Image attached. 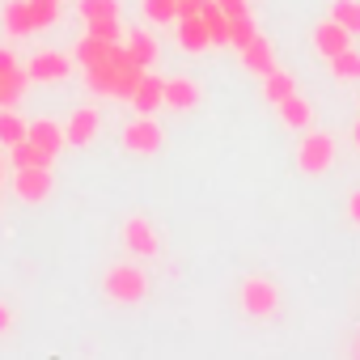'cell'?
I'll list each match as a JSON object with an SVG mask.
<instances>
[{
  "label": "cell",
  "instance_id": "obj_1",
  "mask_svg": "<svg viewBox=\"0 0 360 360\" xmlns=\"http://www.w3.org/2000/svg\"><path fill=\"white\" fill-rule=\"evenodd\" d=\"M144 72H148V68H140V64L127 56V47L115 43L106 60H98V64L85 68V81H89V89L102 94V98H131Z\"/></svg>",
  "mask_w": 360,
  "mask_h": 360
},
{
  "label": "cell",
  "instance_id": "obj_2",
  "mask_svg": "<svg viewBox=\"0 0 360 360\" xmlns=\"http://www.w3.org/2000/svg\"><path fill=\"white\" fill-rule=\"evenodd\" d=\"M102 292L115 305H140L148 297V271H140L136 263H115L102 276Z\"/></svg>",
  "mask_w": 360,
  "mask_h": 360
},
{
  "label": "cell",
  "instance_id": "obj_3",
  "mask_svg": "<svg viewBox=\"0 0 360 360\" xmlns=\"http://www.w3.org/2000/svg\"><path fill=\"white\" fill-rule=\"evenodd\" d=\"M330 165H335V136L318 131V127H305L301 144H297V169L309 174V178H322Z\"/></svg>",
  "mask_w": 360,
  "mask_h": 360
},
{
  "label": "cell",
  "instance_id": "obj_4",
  "mask_svg": "<svg viewBox=\"0 0 360 360\" xmlns=\"http://www.w3.org/2000/svg\"><path fill=\"white\" fill-rule=\"evenodd\" d=\"M238 305L250 318H276L280 314V288L267 276H246L242 288H238Z\"/></svg>",
  "mask_w": 360,
  "mask_h": 360
},
{
  "label": "cell",
  "instance_id": "obj_5",
  "mask_svg": "<svg viewBox=\"0 0 360 360\" xmlns=\"http://www.w3.org/2000/svg\"><path fill=\"white\" fill-rule=\"evenodd\" d=\"M13 191H18L22 204H47L51 191H56L51 165H22V169H13Z\"/></svg>",
  "mask_w": 360,
  "mask_h": 360
},
{
  "label": "cell",
  "instance_id": "obj_6",
  "mask_svg": "<svg viewBox=\"0 0 360 360\" xmlns=\"http://www.w3.org/2000/svg\"><path fill=\"white\" fill-rule=\"evenodd\" d=\"M68 72H72V60H68L64 51H34V56L26 60V77H30L34 85L68 81Z\"/></svg>",
  "mask_w": 360,
  "mask_h": 360
},
{
  "label": "cell",
  "instance_id": "obj_7",
  "mask_svg": "<svg viewBox=\"0 0 360 360\" xmlns=\"http://www.w3.org/2000/svg\"><path fill=\"white\" fill-rule=\"evenodd\" d=\"M161 140H165V131L157 127V119H153V115H140V119H131V123L123 127V148H127V153L148 157V153H157V148H161Z\"/></svg>",
  "mask_w": 360,
  "mask_h": 360
},
{
  "label": "cell",
  "instance_id": "obj_8",
  "mask_svg": "<svg viewBox=\"0 0 360 360\" xmlns=\"http://www.w3.org/2000/svg\"><path fill=\"white\" fill-rule=\"evenodd\" d=\"M123 246H127V255H136V259L161 255V238H157V229H153L144 217H127V221H123Z\"/></svg>",
  "mask_w": 360,
  "mask_h": 360
},
{
  "label": "cell",
  "instance_id": "obj_9",
  "mask_svg": "<svg viewBox=\"0 0 360 360\" xmlns=\"http://www.w3.org/2000/svg\"><path fill=\"white\" fill-rule=\"evenodd\" d=\"M98 127H102V115H98L94 106H77V110L68 115V123H64V140H68L72 148H85V144H94Z\"/></svg>",
  "mask_w": 360,
  "mask_h": 360
},
{
  "label": "cell",
  "instance_id": "obj_10",
  "mask_svg": "<svg viewBox=\"0 0 360 360\" xmlns=\"http://www.w3.org/2000/svg\"><path fill=\"white\" fill-rule=\"evenodd\" d=\"M127 102L136 106V115H157V110L165 106V77L144 72V77H140V85H136V94H131Z\"/></svg>",
  "mask_w": 360,
  "mask_h": 360
},
{
  "label": "cell",
  "instance_id": "obj_11",
  "mask_svg": "<svg viewBox=\"0 0 360 360\" xmlns=\"http://www.w3.org/2000/svg\"><path fill=\"white\" fill-rule=\"evenodd\" d=\"M200 98H204L200 81H191V77H165V106L169 110H195Z\"/></svg>",
  "mask_w": 360,
  "mask_h": 360
},
{
  "label": "cell",
  "instance_id": "obj_12",
  "mask_svg": "<svg viewBox=\"0 0 360 360\" xmlns=\"http://www.w3.org/2000/svg\"><path fill=\"white\" fill-rule=\"evenodd\" d=\"M347 47H352V34H347L335 18H326V22L314 26V51H318V56L330 60V56H339V51H347Z\"/></svg>",
  "mask_w": 360,
  "mask_h": 360
},
{
  "label": "cell",
  "instance_id": "obj_13",
  "mask_svg": "<svg viewBox=\"0 0 360 360\" xmlns=\"http://www.w3.org/2000/svg\"><path fill=\"white\" fill-rule=\"evenodd\" d=\"M242 68L255 72V77H267V72L276 68V47H271V39L255 34V39L242 47Z\"/></svg>",
  "mask_w": 360,
  "mask_h": 360
},
{
  "label": "cell",
  "instance_id": "obj_14",
  "mask_svg": "<svg viewBox=\"0 0 360 360\" xmlns=\"http://www.w3.org/2000/svg\"><path fill=\"white\" fill-rule=\"evenodd\" d=\"M26 136H30V140H34V144H39V148H43L51 161H56V157L68 148V140H64V123H56V119H34Z\"/></svg>",
  "mask_w": 360,
  "mask_h": 360
},
{
  "label": "cell",
  "instance_id": "obj_15",
  "mask_svg": "<svg viewBox=\"0 0 360 360\" xmlns=\"http://www.w3.org/2000/svg\"><path fill=\"white\" fill-rule=\"evenodd\" d=\"M0 22H5V30H9L13 39L34 34V9H30V0H5V9H0Z\"/></svg>",
  "mask_w": 360,
  "mask_h": 360
},
{
  "label": "cell",
  "instance_id": "obj_16",
  "mask_svg": "<svg viewBox=\"0 0 360 360\" xmlns=\"http://www.w3.org/2000/svg\"><path fill=\"white\" fill-rule=\"evenodd\" d=\"M178 47H183V51H191V56H200V51H208V47H212V39H208V26H204V18H200V13H191V18H178Z\"/></svg>",
  "mask_w": 360,
  "mask_h": 360
},
{
  "label": "cell",
  "instance_id": "obj_17",
  "mask_svg": "<svg viewBox=\"0 0 360 360\" xmlns=\"http://www.w3.org/2000/svg\"><path fill=\"white\" fill-rule=\"evenodd\" d=\"M276 110H280L284 127H292V131H305V127H314V106H309L301 94H288L284 102H276Z\"/></svg>",
  "mask_w": 360,
  "mask_h": 360
},
{
  "label": "cell",
  "instance_id": "obj_18",
  "mask_svg": "<svg viewBox=\"0 0 360 360\" xmlns=\"http://www.w3.org/2000/svg\"><path fill=\"white\" fill-rule=\"evenodd\" d=\"M127 56L140 64V68H153L157 64V39L148 34V30H127Z\"/></svg>",
  "mask_w": 360,
  "mask_h": 360
},
{
  "label": "cell",
  "instance_id": "obj_19",
  "mask_svg": "<svg viewBox=\"0 0 360 360\" xmlns=\"http://www.w3.org/2000/svg\"><path fill=\"white\" fill-rule=\"evenodd\" d=\"M30 119H22L13 106H0V148H13L18 140H26Z\"/></svg>",
  "mask_w": 360,
  "mask_h": 360
},
{
  "label": "cell",
  "instance_id": "obj_20",
  "mask_svg": "<svg viewBox=\"0 0 360 360\" xmlns=\"http://www.w3.org/2000/svg\"><path fill=\"white\" fill-rule=\"evenodd\" d=\"M200 18H204V26H208V39H212V47H229V18L217 9V0H204Z\"/></svg>",
  "mask_w": 360,
  "mask_h": 360
},
{
  "label": "cell",
  "instance_id": "obj_21",
  "mask_svg": "<svg viewBox=\"0 0 360 360\" xmlns=\"http://www.w3.org/2000/svg\"><path fill=\"white\" fill-rule=\"evenodd\" d=\"M288 94H297V81H292V72H284V68H271V72L263 77V98L276 106V102H284Z\"/></svg>",
  "mask_w": 360,
  "mask_h": 360
},
{
  "label": "cell",
  "instance_id": "obj_22",
  "mask_svg": "<svg viewBox=\"0 0 360 360\" xmlns=\"http://www.w3.org/2000/svg\"><path fill=\"white\" fill-rule=\"evenodd\" d=\"M22 165H51V157L26 136V140H18V144L9 148V169H22Z\"/></svg>",
  "mask_w": 360,
  "mask_h": 360
},
{
  "label": "cell",
  "instance_id": "obj_23",
  "mask_svg": "<svg viewBox=\"0 0 360 360\" xmlns=\"http://www.w3.org/2000/svg\"><path fill=\"white\" fill-rule=\"evenodd\" d=\"M330 18H335L352 39H360V0H330Z\"/></svg>",
  "mask_w": 360,
  "mask_h": 360
},
{
  "label": "cell",
  "instance_id": "obj_24",
  "mask_svg": "<svg viewBox=\"0 0 360 360\" xmlns=\"http://www.w3.org/2000/svg\"><path fill=\"white\" fill-rule=\"evenodd\" d=\"M26 85H30V77H26V68H13V72H0V106H13L22 94H26Z\"/></svg>",
  "mask_w": 360,
  "mask_h": 360
},
{
  "label": "cell",
  "instance_id": "obj_25",
  "mask_svg": "<svg viewBox=\"0 0 360 360\" xmlns=\"http://www.w3.org/2000/svg\"><path fill=\"white\" fill-rule=\"evenodd\" d=\"M110 47H115V43H106V39H94V34H85V39L77 43V56H72V60H77L81 68H89V64L106 60V56H110Z\"/></svg>",
  "mask_w": 360,
  "mask_h": 360
},
{
  "label": "cell",
  "instance_id": "obj_26",
  "mask_svg": "<svg viewBox=\"0 0 360 360\" xmlns=\"http://www.w3.org/2000/svg\"><path fill=\"white\" fill-rule=\"evenodd\" d=\"M330 77L335 81H360V51H339V56H330Z\"/></svg>",
  "mask_w": 360,
  "mask_h": 360
},
{
  "label": "cell",
  "instance_id": "obj_27",
  "mask_svg": "<svg viewBox=\"0 0 360 360\" xmlns=\"http://www.w3.org/2000/svg\"><path fill=\"white\" fill-rule=\"evenodd\" d=\"M144 18H148L153 26L178 22V0H144Z\"/></svg>",
  "mask_w": 360,
  "mask_h": 360
},
{
  "label": "cell",
  "instance_id": "obj_28",
  "mask_svg": "<svg viewBox=\"0 0 360 360\" xmlns=\"http://www.w3.org/2000/svg\"><path fill=\"white\" fill-rule=\"evenodd\" d=\"M255 34H259V26H255V18H250V13H242V18H229V47H238V51H242V47H246Z\"/></svg>",
  "mask_w": 360,
  "mask_h": 360
},
{
  "label": "cell",
  "instance_id": "obj_29",
  "mask_svg": "<svg viewBox=\"0 0 360 360\" xmlns=\"http://www.w3.org/2000/svg\"><path fill=\"white\" fill-rule=\"evenodd\" d=\"M77 9L85 22H102V18H119V0H77Z\"/></svg>",
  "mask_w": 360,
  "mask_h": 360
},
{
  "label": "cell",
  "instance_id": "obj_30",
  "mask_svg": "<svg viewBox=\"0 0 360 360\" xmlns=\"http://www.w3.org/2000/svg\"><path fill=\"white\" fill-rule=\"evenodd\" d=\"M85 34H94V39H106V43H119V18H102V22H85Z\"/></svg>",
  "mask_w": 360,
  "mask_h": 360
},
{
  "label": "cell",
  "instance_id": "obj_31",
  "mask_svg": "<svg viewBox=\"0 0 360 360\" xmlns=\"http://www.w3.org/2000/svg\"><path fill=\"white\" fill-rule=\"evenodd\" d=\"M217 9H221L225 18H242V13H250L246 0H217Z\"/></svg>",
  "mask_w": 360,
  "mask_h": 360
},
{
  "label": "cell",
  "instance_id": "obj_32",
  "mask_svg": "<svg viewBox=\"0 0 360 360\" xmlns=\"http://www.w3.org/2000/svg\"><path fill=\"white\" fill-rule=\"evenodd\" d=\"M9 330H13V305L0 301V339H9Z\"/></svg>",
  "mask_w": 360,
  "mask_h": 360
},
{
  "label": "cell",
  "instance_id": "obj_33",
  "mask_svg": "<svg viewBox=\"0 0 360 360\" xmlns=\"http://www.w3.org/2000/svg\"><path fill=\"white\" fill-rule=\"evenodd\" d=\"M347 221H352V225L360 229V187H356V191L347 195Z\"/></svg>",
  "mask_w": 360,
  "mask_h": 360
},
{
  "label": "cell",
  "instance_id": "obj_34",
  "mask_svg": "<svg viewBox=\"0 0 360 360\" xmlns=\"http://www.w3.org/2000/svg\"><path fill=\"white\" fill-rule=\"evenodd\" d=\"M13 68H18V56L9 47H0V72H13Z\"/></svg>",
  "mask_w": 360,
  "mask_h": 360
},
{
  "label": "cell",
  "instance_id": "obj_35",
  "mask_svg": "<svg viewBox=\"0 0 360 360\" xmlns=\"http://www.w3.org/2000/svg\"><path fill=\"white\" fill-rule=\"evenodd\" d=\"M5 169H9V161H5V157H0V183H5Z\"/></svg>",
  "mask_w": 360,
  "mask_h": 360
},
{
  "label": "cell",
  "instance_id": "obj_36",
  "mask_svg": "<svg viewBox=\"0 0 360 360\" xmlns=\"http://www.w3.org/2000/svg\"><path fill=\"white\" fill-rule=\"evenodd\" d=\"M352 140H356V148H360V123H356V131H352Z\"/></svg>",
  "mask_w": 360,
  "mask_h": 360
},
{
  "label": "cell",
  "instance_id": "obj_37",
  "mask_svg": "<svg viewBox=\"0 0 360 360\" xmlns=\"http://www.w3.org/2000/svg\"><path fill=\"white\" fill-rule=\"evenodd\" d=\"M352 352H356V356H360V330H356V343H352Z\"/></svg>",
  "mask_w": 360,
  "mask_h": 360
},
{
  "label": "cell",
  "instance_id": "obj_38",
  "mask_svg": "<svg viewBox=\"0 0 360 360\" xmlns=\"http://www.w3.org/2000/svg\"><path fill=\"white\" fill-rule=\"evenodd\" d=\"M51 5H60V0H51Z\"/></svg>",
  "mask_w": 360,
  "mask_h": 360
}]
</instances>
